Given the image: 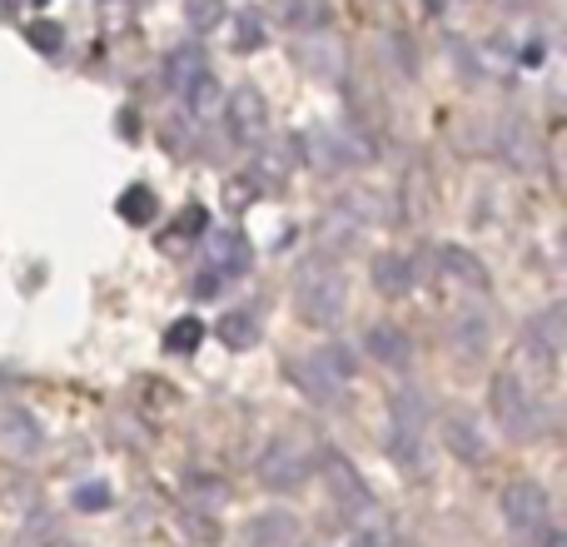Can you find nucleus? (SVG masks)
<instances>
[{
  "label": "nucleus",
  "instance_id": "obj_1",
  "mask_svg": "<svg viewBox=\"0 0 567 547\" xmlns=\"http://www.w3.org/2000/svg\"><path fill=\"white\" fill-rule=\"evenodd\" d=\"M343 303H349V279L333 265L329 255H313L299 265V279H293V309H299L303 323L323 329V323L343 319Z\"/></svg>",
  "mask_w": 567,
  "mask_h": 547
},
{
  "label": "nucleus",
  "instance_id": "obj_2",
  "mask_svg": "<svg viewBox=\"0 0 567 547\" xmlns=\"http://www.w3.org/2000/svg\"><path fill=\"white\" fill-rule=\"evenodd\" d=\"M488 403H493V419H498V429L508 433L513 443H528L543 433V409H538V393H533L528 379H518V373L503 369L498 379H493L488 389Z\"/></svg>",
  "mask_w": 567,
  "mask_h": 547
},
{
  "label": "nucleus",
  "instance_id": "obj_3",
  "mask_svg": "<svg viewBox=\"0 0 567 547\" xmlns=\"http://www.w3.org/2000/svg\"><path fill=\"white\" fill-rule=\"evenodd\" d=\"M503 523L508 533L518 538L523 547H538L543 538L553 533V503H548V488L533 478H518L503 488Z\"/></svg>",
  "mask_w": 567,
  "mask_h": 547
},
{
  "label": "nucleus",
  "instance_id": "obj_4",
  "mask_svg": "<svg viewBox=\"0 0 567 547\" xmlns=\"http://www.w3.org/2000/svg\"><path fill=\"white\" fill-rule=\"evenodd\" d=\"M255 473H259V483H265L269 493H299L303 483H309V473H313V453H309V443H303L299 433H279V438L265 443Z\"/></svg>",
  "mask_w": 567,
  "mask_h": 547
},
{
  "label": "nucleus",
  "instance_id": "obj_5",
  "mask_svg": "<svg viewBox=\"0 0 567 547\" xmlns=\"http://www.w3.org/2000/svg\"><path fill=\"white\" fill-rule=\"evenodd\" d=\"M165 85H169V95H179L195 115H205V110L215 105V70H209L199 45H179L175 55L165 60Z\"/></svg>",
  "mask_w": 567,
  "mask_h": 547
},
{
  "label": "nucleus",
  "instance_id": "obj_6",
  "mask_svg": "<svg viewBox=\"0 0 567 547\" xmlns=\"http://www.w3.org/2000/svg\"><path fill=\"white\" fill-rule=\"evenodd\" d=\"M319 473H323V488H329V503L343 513V518H363V513H373V493L369 483H363V473L353 468L343 453H323L319 458Z\"/></svg>",
  "mask_w": 567,
  "mask_h": 547
},
{
  "label": "nucleus",
  "instance_id": "obj_7",
  "mask_svg": "<svg viewBox=\"0 0 567 547\" xmlns=\"http://www.w3.org/2000/svg\"><path fill=\"white\" fill-rule=\"evenodd\" d=\"M389 423H393V458L399 463H419V443H423V423H429V409H423L419 389H399L389 399Z\"/></svg>",
  "mask_w": 567,
  "mask_h": 547
},
{
  "label": "nucleus",
  "instance_id": "obj_8",
  "mask_svg": "<svg viewBox=\"0 0 567 547\" xmlns=\"http://www.w3.org/2000/svg\"><path fill=\"white\" fill-rule=\"evenodd\" d=\"M45 448V433H40L35 413L20 409V403H0V453L6 458H35Z\"/></svg>",
  "mask_w": 567,
  "mask_h": 547
},
{
  "label": "nucleus",
  "instance_id": "obj_9",
  "mask_svg": "<svg viewBox=\"0 0 567 547\" xmlns=\"http://www.w3.org/2000/svg\"><path fill=\"white\" fill-rule=\"evenodd\" d=\"M255 265V249L239 229H209V249H205V269L219 274V279H239Z\"/></svg>",
  "mask_w": 567,
  "mask_h": 547
},
{
  "label": "nucleus",
  "instance_id": "obj_10",
  "mask_svg": "<svg viewBox=\"0 0 567 547\" xmlns=\"http://www.w3.org/2000/svg\"><path fill=\"white\" fill-rule=\"evenodd\" d=\"M443 443H449L453 458L463 463H483L488 458V433H483V423L473 419L468 409H449L443 413Z\"/></svg>",
  "mask_w": 567,
  "mask_h": 547
},
{
  "label": "nucleus",
  "instance_id": "obj_11",
  "mask_svg": "<svg viewBox=\"0 0 567 547\" xmlns=\"http://www.w3.org/2000/svg\"><path fill=\"white\" fill-rule=\"evenodd\" d=\"M245 547H293L299 543V518L289 508H265L245 523Z\"/></svg>",
  "mask_w": 567,
  "mask_h": 547
},
{
  "label": "nucleus",
  "instance_id": "obj_12",
  "mask_svg": "<svg viewBox=\"0 0 567 547\" xmlns=\"http://www.w3.org/2000/svg\"><path fill=\"white\" fill-rule=\"evenodd\" d=\"M229 130H235L239 145H249V140H259L269 130V105L255 85H239L229 95Z\"/></svg>",
  "mask_w": 567,
  "mask_h": 547
},
{
  "label": "nucleus",
  "instance_id": "obj_13",
  "mask_svg": "<svg viewBox=\"0 0 567 547\" xmlns=\"http://www.w3.org/2000/svg\"><path fill=\"white\" fill-rule=\"evenodd\" d=\"M284 379H289L309 403H333V399L343 393L339 383H333L329 373H323L319 363H313V353H303V359H289V363H284Z\"/></svg>",
  "mask_w": 567,
  "mask_h": 547
},
{
  "label": "nucleus",
  "instance_id": "obj_14",
  "mask_svg": "<svg viewBox=\"0 0 567 547\" xmlns=\"http://www.w3.org/2000/svg\"><path fill=\"white\" fill-rule=\"evenodd\" d=\"M363 349H369V359L383 363V369H409V359H413L409 333L393 329V323H373V329L363 333Z\"/></svg>",
  "mask_w": 567,
  "mask_h": 547
},
{
  "label": "nucleus",
  "instance_id": "obj_15",
  "mask_svg": "<svg viewBox=\"0 0 567 547\" xmlns=\"http://www.w3.org/2000/svg\"><path fill=\"white\" fill-rule=\"evenodd\" d=\"M413 283H419V274H413L409 255H379L373 259V289H379L383 299H409Z\"/></svg>",
  "mask_w": 567,
  "mask_h": 547
},
{
  "label": "nucleus",
  "instance_id": "obj_16",
  "mask_svg": "<svg viewBox=\"0 0 567 547\" xmlns=\"http://www.w3.org/2000/svg\"><path fill=\"white\" fill-rule=\"evenodd\" d=\"M219 343H229V349H249V343L259 339V313L249 309V303H239V309H229L225 319L215 323Z\"/></svg>",
  "mask_w": 567,
  "mask_h": 547
},
{
  "label": "nucleus",
  "instance_id": "obj_17",
  "mask_svg": "<svg viewBox=\"0 0 567 547\" xmlns=\"http://www.w3.org/2000/svg\"><path fill=\"white\" fill-rule=\"evenodd\" d=\"M439 265H443V274H453L463 289H488V274H483V265L468 249H439Z\"/></svg>",
  "mask_w": 567,
  "mask_h": 547
},
{
  "label": "nucleus",
  "instance_id": "obj_18",
  "mask_svg": "<svg viewBox=\"0 0 567 547\" xmlns=\"http://www.w3.org/2000/svg\"><path fill=\"white\" fill-rule=\"evenodd\" d=\"M313 363H319L323 373H329L339 389H349L353 383V373H359V359H353L343 343H323V349H313Z\"/></svg>",
  "mask_w": 567,
  "mask_h": 547
},
{
  "label": "nucleus",
  "instance_id": "obj_19",
  "mask_svg": "<svg viewBox=\"0 0 567 547\" xmlns=\"http://www.w3.org/2000/svg\"><path fill=\"white\" fill-rule=\"evenodd\" d=\"M453 343H458L463 353H478L483 343H488V313H483V309H463L458 319H453Z\"/></svg>",
  "mask_w": 567,
  "mask_h": 547
},
{
  "label": "nucleus",
  "instance_id": "obj_20",
  "mask_svg": "<svg viewBox=\"0 0 567 547\" xmlns=\"http://www.w3.org/2000/svg\"><path fill=\"white\" fill-rule=\"evenodd\" d=\"M155 215H159V199L150 195L145 185H130L125 195H120V219H130V225H150Z\"/></svg>",
  "mask_w": 567,
  "mask_h": 547
},
{
  "label": "nucleus",
  "instance_id": "obj_21",
  "mask_svg": "<svg viewBox=\"0 0 567 547\" xmlns=\"http://www.w3.org/2000/svg\"><path fill=\"white\" fill-rule=\"evenodd\" d=\"M523 333H533V339H538V343H548L553 353H563V343H567V329H563V309H558V303H553V309H543L538 319H533V323H528V329H523Z\"/></svg>",
  "mask_w": 567,
  "mask_h": 547
},
{
  "label": "nucleus",
  "instance_id": "obj_22",
  "mask_svg": "<svg viewBox=\"0 0 567 547\" xmlns=\"http://www.w3.org/2000/svg\"><path fill=\"white\" fill-rule=\"evenodd\" d=\"M235 30H239V35H235V50H259V45L269 40V35H265V10H255V6L239 10Z\"/></svg>",
  "mask_w": 567,
  "mask_h": 547
},
{
  "label": "nucleus",
  "instance_id": "obj_23",
  "mask_svg": "<svg viewBox=\"0 0 567 547\" xmlns=\"http://www.w3.org/2000/svg\"><path fill=\"white\" fill-rule=\"evenodd\" d=\"M199 343H205V323H199V319L169 323V333H165V349H169V353H195Z\"/></svg>",
  "mask_w": 567,
  "mask_h": 547
},
{
  "label": "nucleus",
  "instance_id": "obj_24",
  "mask_svg": "<svg viewBox=\"0 0 567 547\" xmlns=\"http://www.w3.org/2000/svg\"><path fill=\"white\" fill-rule=\"evenodd\" d=\"M185 488H189V493H195V498H199V503H209V513H215V508H219V503H225V498H229V488H225V483H219V478H215V473H199V468H189V473H185Z\"/></svg>",
  "mask_w": 567,
  "mask_h": 547
},
{
  "label": "nucleus",
  "instance_id": "obj_25",
  "mask_svg": "<svg viewBox=\"0 0 567 547\" xmlns=\"http://www.w3.org/2000/svg\"><path fill=\"white\" fill-rule=\"evenodd\" d=\"M279 6H284V20H289L293 30L323 25V6H319V0H279Z\"/></svg>",
  "mask_w": 567,
  "mask_h": 547
},
{
  "label": "nucleus",
  "instance_id": "obj_26",
  "mask_svg": "<svg viewBox=\"0 0 567 547\" xmlns=\"http://www.w3.org/2000/svg\"><path fill=\"white\" fill-rule=\"evenodd\" d=\"M219 16H225V0H185V20L195 30L219 25Z\"/></svg>",
  "mask_w": 567,
  "mask_h": 547
},
{
  "label": "nucleus",
  "instance_id": "obj_27",
  "mask_svg": "<svg viewBox=\"0 0 567 547\" xmlns=\"http://www.w3.org/2000/svg\"><path fill=\"white\" fill-rule=\"evenodd\" d=\"M50 543H55V523H50V518H30L25 533H16V538H10V547H50Z\"/></svg>",
  "mask_w": 567,
  "mask_h": 547
},
{
  "label": "nucleus",
  "instance_id": "obj_28",
  "mask_svg": "<svg viewBox=\"0 0 567 547\" xmlns=\"http://www.w3.org/2000/svg\"><path fill=\"white\" fill-rule=\"evenodd\" d=\"M25 35H30V45H35V50H45V55H55V50L65 45V35H60V25H55V20H35V25H30Z\"/></svg>",
  "mask_w": 567,
  "mask_h": 547
},
{
  "label": "nucleus",
  "instance_id": "obj_29",
  "mask_svg": "<svg viewBox=\"0 0 567 547\" xmlns=\"http://www.w3.org/2000/svg\"><path fill=\"white\" fill-rule=\"evenodd\" d=\"M179 239H195V235H209V215H205V209H199V205H189L185 209V215H179Z\"/></svg>",
  "mask_w": 567,
  "mask_h": 547
},
{
  "label": "nucleus",
  "instance_id": "obj_30",
  "mask_svg": "<svg viewBox=\"0 0 567 547\" xmlns=\"http://www.w3.org/2000/svg\"><path fill=\"white\" fill-rule=\"evenodd\" d=\"M75 508H80V513L110 508V488H105V483H85V488H75Z\"/></svg>",
  "mask_w": 567,
  "mask_h": 547
},
{
  "label": "nucleus",
  "instance_id": "obj_31",
  "mask_svg": "<svg viewBox=\"0 0 567 547\" xmlns=\"http://www.w3.org/2000/svg\"><path fill=\"white\" fill-rule=\"evenodd\" d=\"M179 523H185V528H195V538H205V543L219 538V523H215V518H199V508L179 513Z\"/></svg>",
  "mask_w": 567,
  "mask_h": 547
},
{
  "label": "nucleus",
  "instance_id": "obj_32",
  "mask_svg": "<svg viewBox=\"0 0 567 547\" xmlns=\"http://www.w3.org/2000/svg\"><path fill=\"white\" fill-rule=\"evenodd\" d=\"M219 289H225V279H219V274H209V269H199V279H195V293H199V299H215Z\"/></svg>",
  "mask_w": 567,
  "mask_h": 547
},
{
  "label": "nucleus",
  "instance_id": "obj_33",
  "mask_svg": "<svg viewBox=\"0 0 567 547\" xmlns=\"http://www.w3.org/2000/svg\"><path fill=\"white\" fill-rule=\"evenodd\" d=\"M353 547H383V538H379V533H359V538H353Z\"/></svg>",
  "mask_w": 567,
  "mask_h": 547
},
{
  "label": "nucleus",
  "instance_id": "obj_34",
  "mask_svg": "<svg viewBox=\"0 0 567 547\" xmlns=\"http://www.w3.org/2000/svg\"><path fill=\"white\" fill-rule=\"evenodd\" d=\"M135 6H150V0H135Z\"/></svg>",
  "mask_w": 567,
  "mask_h": 547
}]
</instances>
